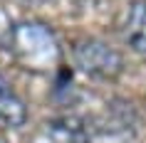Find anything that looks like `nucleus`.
<instances>
[{"instance_id":"nucleus-2","label":"nucleus","mask_w":146,"mask_h":143,"mask_svg":"<svg viewBox=\"0 0 146 143\" xmlns=\"http://www.w3.org/2000/svg\"><path fill=\"white\" fill-rule=\"evenodd\" d=\"M74 62L87 76H92L97 82H116L124 72L121 52L94 37L74 45Z\"/></svg>"},{"instance_id":"nucleus-3","label":"nucleus","mask_w":146,"mask_h":143,"mask_svg":"<svg viewBox=\"0 0 146 143\" xmlns=\"http://www.w3.org/2000/svg\"><path fill=\"white\" fill-rule=\"evenodd\" d=\"M92 121V128L97 136H134L136 131V111L134 106L121 101V99H114L104 106L99 119H89Z\"/></svg>"},{"instance_id":"nucleus-4","label":"nucleus","mask_w":146,"mask_h":143,"mask_svg":"<svg viewBox=\"0 0 146 143\" xmlns=\"http://www.w3.org/2000/svg\"><path fill=\"white\" fill-rule=\"evenodd\" d=\"M52 143H92L97 138L92 128V121L82 116H60L52 119L47 126Z\"/></svg>"},{"instance_id":"nucleus-6","label":"nucleus","mask_w":146,"mask_h":143,"mask_svg":"<svg viewBox=\"0 0 146 143\" xmlns=\"http://www.w3.org/2000/svg\"><path fill=\"white\" fill-rule=\"evenodd\" d=\"M124 40L126 45L139 54H146V3L144 0H134L126 8V17L121 25Z\"/></svg>"},{"instance_id":"nucleus-5","label":"nucleus","mask_w":146,"mask_h":143,"mask_svg":"<svg viewBox=\"0 0 146 143\" xmlns=\"http://www.w3.org/2000/svg\"><path fill=\"white\" fill-rule=\"evenodd\" d=\"M27 104L17 96V91L10 86V82L0 74V123L8 128H17L27 123Z\"/></svg>"},{"instance_id":"nucleus-1","label":"nucleus","mask_w":146,"mask_h":143,"mask_svg":"<svg viewBox=\"0 0 146 143\" xmlns=\"http://www.w3.org/2000/svg\"><path fill=\"white\" fill-rule=\"evenodd\" d=\"M10 47L17 62L32 69L52 67L60 59V42L54 32L45 22L30 20V22H17L10 30Z\"/></svg>"}]
</instances>
